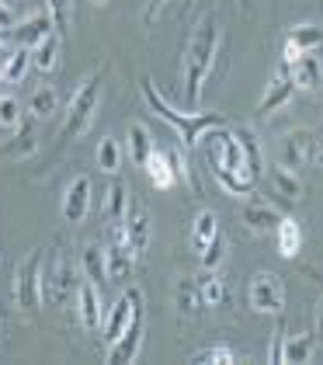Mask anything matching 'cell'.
Returning a JSON list of instances; mask_svg holds the SVG:
<instances>
[{
	"label": "cell",
	"instance_id": "cell-1",
	"mask_svg": "<svg viewBox=\"0 0 323 365\" xmlns=\"http://www.w3.org/2000/svg\"><path fill=\"white\" fill-rule=\"evenodd\" d=\"M215 49H219V18H215V14H205V18L198 21V29L191 31L188 53H185V98H188V105H198L202 81H205V73L212 70Z\"/></svg>",
	"mask_w": 323,
	"mask_h": 365
},
{
	"label": "cell",
	"instance_id": "cell-2",
	"mask_svg": "<svg viewBox=\"0 0 323 365\" xmlns=\"http://www.w3.org/2000/svg\"><path fill=\"white\" fill-rule=\"evenodd\" d=\"M143 98H146V105H150L153 112L160 115V118H167V122H170V125L181 133V140L188 143V146H195V143L209 133V129L222 125V118H219V115H181L178 108H170L160 94H157L153 81H143Z\"/></svg>",
	"mask_w": 323,
	"mask_h": 365
},
{
	"label": "cell",
	"instance_id": "cell-3",
	"mask_svg": "<svg viewBox=\"0 0 323 365\" xmlns=\"http://www.w3.org/2000/svg\"><path fill=\"white\" fill-rule=\"evenodd\" d=\"M98 98H101V73H91L81 84V91L73 94L70 101V112H66V122H63V140H77L87 133L91 118L98 112Z\"/></svg>",
	"mask_w": 323,
	"mask_h": 365
},
{
	"label": "cell",
	"instance_id": "cell-4",
	"mask_svg": "<svg viewBox=\"0 0 323 365\" xmlns=\"http://www.w3.org/2000/svg\"><path fill=\"white\" fill-rule=\"evenodd\" d=\"M42 261H46V247H35L14 272V296H18V307L28 313H35L42 299Z\"/></svg>",
	"mask_w": 323,
	"mask_h": 365
},
{
	"label": "cell",
	"instance_id": "cell-5",
	"mask_svg": "<svg viewBox=\"0 0 323 365\" xmlns=\"http://www.w3.org/2000/svg\"><path fill=\"white\" fill-rule=\"evenodd\" d=\"M77 285H81V275H77L73 261H70L66 254H56L53 264H49V272L42 275V292H46V299H49V303H63V299L77 296Z\"/></svg>",
	"mask_w": 323,
	"mask_h": 365
},
{
	"label": "cell",
	"instance_id": "cell-6",
	"mask_svg": "<svg viewBox=\"0 0 323 365\" xmlns=\"http://www.w3.org/2000/svg\"><path fill=\"white\" fill-rule=\"evenodd\" d=\"M250 307L257 313H282V307H285L282 275H271V272L254 275V282H250Z\"/></svg>",
	"mask_w": 323,
	"mask_h": 365
},
{
	"label": "cell",
	"instance_id": "cell-7",
	"mask_svg": "<svg viewBox=\"0 0 323 365\" xmlns=\"http://www.w3.org/2000/svg\"><path fill=\"white\" fill-rule=\"evenodd\" d=\"M139 344H143V307L133 313L129 327L108 344V362H133L139 355Z\"/></svg>",
	"mask_w": 323,
	"mask_h": 365
},
{
	"label": "cell",
	"instance_id": "cell-8",
	"mask_svg": "<svg viewBox=\"0 0 323 365\" xmlns=\"http://www.w3.org/2000/svg\"><path fill=\"white\" fill-rule=\"evenodd\" d=\"M143 307V292L139 289H125V296L111 307V313H108V324H105V337L108 344L115 341V337L122 334L125 327H129V320H133V313Z\"/></svg>",
	"mask_w": 323,
	"mask_h": 365
},
{
	"label": "cell",
	"instance_id": "cell-9",
	"mask_svg": "<svg viewBox=\"0 0 323 365\" xmlns=\"http://www.w3.org/2000/svg\"><path fill=\"white\" fill-rule=\"evenodd\" d=\"M317 153H313V133H289L285 143H282V164L285 168H306L309 160H313Z\"/></svg>",
	"mask_w": 323,
	"mask_h": 365
},
{
	"label": "cell",
	"instance_id": "cell-10",
	"mask_svg": "<svg viewBox=\"0 0 323 365\" xmlns=\"http://www.w3.org/2000/svg\"><path fill=\"white\" fill-rule=\"evenodd\" d=\"M105 261H108V279L125 282L135 268V251L125 244V237H115V244L105 251Z\"/></svg>",
	"mask_w": 323,
	"mask_h": 365
},
{
	"label": "cell",
	"instance_id": "cell-11",
	"mask_svg": "<svg viewBox=\"0 0 323 365\" xmlns=\"http://www.w3.org/2000/svg\"><path fill=\"white\" fill-rule=\"evenodd\" d=\"M87 205H91V181L73 178V185L66 188V198H63V220L66 223H83Z\"/></svg>",
	"mask_w": 323,
	"mask_h": 365
},
{
	"label": "cell",
	"instance_id": "cell-12",
	"mask_svg": "<svg viewBox=\"0 0 323 365\" xmlns=\"http://www.w3.org/2000/svg\"><path fill=\"white\" fill-rule=\"evenodd\" d=\"M53 18L49 14H39V18H28L25 25H18V29H7L4 35H11L18 46H25V49H35L46 35H53Z\"/></svg>",
	"mask_w": 323,
	"mask_h": 365
},
{
	"label": "cell",
	"instance_id": "cell-13",
	"mask_svg": "<svg viewBox=\"0 0 323 365\" xmlns=\"http://www.w3.org/2000/svg\"><path fill=\"white\" fill-rule=\"evenodd\" d=\"M122 230H125V244L135 251V257L150 247V216H146V209H133L129 205V216H125Z\"/></svg>",
	"mask_w": 323,
	"mask_h": 365
},
{
	"label": "cell",
	"instance_id": "cell-14",
	"mask_svg": "<svg viewBox=\"0 0 323 365\" xmlns=\"http://www.w3.org/2000/svg\"><path fill=\"white\" fill-rule=\"evenodd\" d=\"M289 77H292V84L302 87V91L320 87L323 84V59L317 56V53H302V59L289 70Z\"/></svg>",
	"mask_w": 323,
	"mask_h": 365
},
{
	"label": "cell",
	"instance_id": "cell-15",
	"mask_svg": "<svg viewBox=\"0 0 323 365\" xmlns=\"http://www.w3.org/2000/svg\"><path fill=\"white\" fill-rule=\"evenodd\" d=\"M77 303H81V320L87 331H98L101 327V296H98V285L94 282H81L77 285Z\"/></svg>",
	"mask_w": 323,
	"mask_h": 365
},
{
	"label": "cell",
	"instance_id": "cell-16",
	"mask_svg": "<svg viewBox=\"0 0 323 365\" xmlns=\"http://www.w3.org/2000/svg\"><path fill=\"white\" fill-rule=\"evenodd\" d=\"M271 188H275V195L282 198V202H299L302 198V178H299L292 168H285V164H278V168H271Z\"/></svg>",
	"mask_w": 323,
	"mask_h": 365
},
{
	"label": "cell",
	"instance_id": "cell-17",
	"mask_svg": "<svg viewBox=\"0 0 323 365\" xmlns=\"http://www.w3.org/2000/svg\"><path fill=\"white\" fill-rule=\"evenodd\" d=\"M243 226L247 230H254V233H275L278 223H282V216L271 209V205H261V202H250L247 209H243Z\"/></svg>",
	"mask_w": 323,
	"mask_h": 365
},
{
	"label": "cell",
	"instance_id": "cell-18",
	"mask_svg": "<svg viewBox=\"0 0 323 365\" xmlns=\"http://www.w3.org/2000/svg\"><path fill=\"white\" fill-rule=\"evenodd\" d=\"M129 216V195H125V185L122 181H111L105 192V220L111 226H122Z\"/></svg>",
	"mask_w": 323,
	"mask_h": 365
},
{
	"label": "cell",
	"instance_id": "cell-19",
	"mask_svg": "<svg viewBox=\"0 0 323 365\" xmlns=\"http://www.w3.org/2000/svg\"><path fill=\"white\" fill-rule=\"evenodd\" d=\"M292 94H296V84H292V77H289V73H285V77H278V81L268 87V94L261 98V105H257V115L278 112L282 105H289V101H292Z\"/></svg>",
	"mask_w": 323,
	"mask_h": 365
},
{
	"label": "cell",
	"instance_id": "cell-20",
	"mask_svg": "<svg viewBox=\"0 0 323 365\" xmlns=\"http://www.w3.org/2000/svg\"><path fill=\"white\" fill-rule=\"evenodd\" d=\"M233 136H237V143H240V150H243V170H247L250 178H257V174H261V143L254 136V129L237 125Z\"/></svg>",
	"mask_w": 323,
	"mask_h": 365
},
{
	"label": "cell",
	"instance_id": "cell-21",
	"mask_svg": "<svg viewBox=\"0 0 323 365\" xmlns=\"http://www.w3.org/2000/svg\"><path fill=\"white\" fill-rule=\"evenodd\" d=\"M150 153H153L150 129H146L143 122H133V125H129V157L135 160V168H143V164L150 160Z\"/></svg>",
	"mask_w": 323,
	"mask_h": 365
},
{
	"label": "cell",
	"instance_id": "cell-22",
	"mask_svg": "<svg viewBox=\"0 0 323 365\" xmlns=\"http://www.w3.org/2000/svg\"><path fill=\"white\" fill-rule=\"evenodd\" d=\"M146 174H150V181H153V188H170L178 178H174V170H170V160H167V150H157L153 146V153H150V160L143 164Z\"/></svg>",
	"mask_w": 323,
	"mask_h": 365
},
{
	"label": "cell",
	"instance_id": "cell-23",
	"mask_svg": "<svg viewBox=\"0 0 323 365\" xmlns=\"http://www.w3.org/2000/svg\"><path fill=\"white\" fill-rule=\"evenodd\" d=\"M275 244H278V254H282V257H296L299 247H302V230H299L296 220H282V223H278Z\"/></svg>",
	"mask_w": 323,
	"mask_h": 365
},
{
	"label": "cell",
	"instance_id": "cell-24",
	"mask_svg": "<svg viewBox=\"0 0 323 365\" xmlns=\"http://www.w3.org/2000/svg\"><path fill=\"white\" fill-rule=\"evenodd\" d=\"M81 264H83V272H87V279L94 282V285H105V282H111L108 279V261H105V251L101 247H83L81 251Z\"/></svg>",
	"mask_w": 323,
	"mask_h": 365
},
{
	"label": "cell",
	"instance_id": "cell-25",
	"mask_svg": "<svg viewBox=\"0 0 323 365\" xmlns=\"http://www.w3.org/2000/svg\"><path fill=\"white\" fill-rule=\"evenodd\" d=\"M56 59H59V35H46L35 49H31V66L35 70H42V73H49L56 66Z\"/></svg>",
	"mask_w": 323,
	"mask_h": 365
},
{
	"label": "cell",
	"instance_id": "cell-26",
	"mask_svg": "<svg viewBox=\"0 0 323 365\" xmlns=\"http://www.w3.org/2000/svg\"><path fill=\"white\" fill-rule=\"evenodd\" d=\"M174 307H178V313H195V309L202 307V292H198V282L178 279V285H174Z\"/></svg>",
	"mask_w": 323,
	"mask_h": 365
},
{
	"label": "cell",
	"instance_id": "cell-27",
	"mask_svg": "<svg viewBox=\"0 0 323 365\" xmlns=\"http://www.w3.org/2000/svg\"><path fill=\"white\" fill-rule=\"evenodd\" d=\"M313 355V334H285V344H282V362H309Z\"/></svg>",
	"mask_w": 323,
	"mask_h": 365
},
{
	"label": "cell",
	"instance_id": "cell-28",
	"mask_svg": "<svg viewBox=\"0 0 323 365\" xmlns=\"http://www.w3.org/2000/svg\"><path fill=\"white\" fill-rule=\"evenodd\" d=\"M215 233H219V223H215V216L209 209H202L198 212V220L191 226V244H195V251H205V244L212 240Z\"/></svg>",
	"mask_w": 323,
	"mask_h": 365
},
{
	"label": "cell",
	"instance_id": "cell-29",
	"mask_svg": "<svg viewBox=\"0 0 323 365\" xmlns=\"http://www.w3.org/2000/svg\"><path fill=\"white\" fill-rule=\"evenodd\" d=\"M215 181L226 188V192H233V195H254V178H247L243 170H215Z\"/></svg>",
	"mask_w": 323,
	"mask_h": 365
},
{
	"label": "cell",
	"instance_id": "cell-30",
	"mask_svg": "<svg viewBox=\"0 0 323 365\" xmlns=\"http://www.w3.org/2000/svg\"><path fill=\"white\" fill-rule=\"evenodd\" d=\"M56 108H59V98H56L53 87H39L31 94V101H28V112L35 115V118H49Z\"/></svg>",
	"mask_w": 323,
	"mask_h": 365
},
{
	"label": "cell",
	"instance_id": "cell-31",
	"mask_svg": "<svg viewBox=\"0 0 323 365\" xmlns=\"http://www.w3.org/2000/svg\"><path fill=\"white\" fill-rule=\"evenodd\" d=\"M28 66H31V49L18 46V49L11 53L7 70H4V81H7V84H21V81H25V73H28Z\"/></svg>",
	"mask_w": 323,
	"mask_h": 365
},
{
	"label": "cell",
	"instance_id": "cell-32",
	"mask_svg": "<svg viewBox=\"0 0 323 365\" xmlns=\"http://www.w3.org/2000/svg\"><path fill=\"white\" fill-rule=\"evenodd\" d=\"M289 42H296L302 53H317L323 46V29H313V25H299V29L289 31Z\"/></svg>",
	"mask_w": 323,
	"mask_h": 365
},
{
	"label": "cell",
	"instance_id": "cell-33",
	"mask_svg": "<svg viewBox=\"0 0 323 365\" xmlns=\"http://www.w3.org/2000/svg\"><path fill=\"white\" fill-rule=\"evenodd\" d=\"M118 164H122V146H118V140L105 136L101 146H98V168L105 170V174H115Z\"/></svg>",
	"mask_w": 323,
	"mask_h": 365
},
{
	"label": "cell",
	"instance_id": "cell-34",
	"mask_svg": "<svg viewBox=\"0 0 323 365\" xmlns=\"http://www.w3.org/2000/svg\"><path fill=\"white\" fill-rule=\"evenodd\" d=\"M31 150H35V129H31V125H25V129L18 125V129H14V140L4 143V153H7V157H28Z\"/></svg>",
	"mask_w": 323,
	"mask_h": 365
},
{
	"label": "cell",
	"instance_id": "cell-35",
	"mask_svg": "<svg viewBox=\"0 0 323 365\" xmlns=\"http://www.w3.org/2000/svg\"><path fill=\"white\" fill-rule=\"evenodd\" d=\"M198 292H202V303L205 307H222L226 303V285L215 279V275H202L198 279Z\"/></svg>",
	"mask_w": 323,
	"mask_h": 365
},
{
	"label": "cell",
	"instance_id": "cell-36",
	"mask_svg": "<svg viewBox=\"0 0 323 365\" xmlns=\"http://www.w3.org/2000/svg\"><path fill=\"white\" fill-rule=\"evenodd\" d=\"M191 362H202V365H230V362H237V355H233V348H226V344H212V348H202V351H195V355H191Z\"/></svg>",
	"mask_w": 323,
	"mask_h": 365
},
{
	"label": "cell",
	"instance_id": "cell-37",
	"mask_svg": "<svg viewBox=\"0 0 323 365\" xmlns=\"http://www.w3.org/2000/svg\"><path fill=\"white\" fill-rule=\"evenodd\" d=\"M0 125L4 129H18L21 125V105L11 94H0Z\"/></svg>",
	"mask_w": 323,
	"mask_h": 365
},
{
	"label": "cell",
	"instance_id": "cell-38",
	"mask_svg": "<svg viewBox=\"0 0 323 365\" xmlns=\"http://www.w3.org/2000/svg\"><path fill=\"white\" fill-rule=\"evenodd\" d=\"M70 11H73V0H49V18H53V25H56V35L66 31Z\"/></svg>",
	"mask_w": 323,
	"mask_h": 365
},
{
	"label": "cell",
	"instance_id": "cell-39",
	"mask_svg": "<svg viewBox=\"0 0 323 365\" xmlns=\"http://www.w3.org/2000/svg\"><path fill=\"white\" fill-rule=\"evenodd\" d=\"M222 251H226V240H222V233H215L212 240L205 244V251H202V268H209V272H212L215 264L222 261Z\"/></svg>",
	"mask_w": 323,
	"mask_h": 365
},
{
	"label": "cell",
	"instance_id": "cell-40",
	"mask_svg": "<svg viewBox=\"0 0 323 365\" xmlns=\"http://www.w3.org/2000/svg\"><path fill=\"white\" fill-rule=\"evenodd\" d=\"M282 344H285V320H278V327H275V341H271L268 362H282Z\"/></svg>",
	"mask_w": 323,
	"mask_h": 365
},
{
	"label": "cell",
	"instance_id": "cell-41",
	"mask_svg": "<svg viewBox=\"0 0 323 365\" xmlns=\"http://www.w3.org/2000/svg\"><path fill=\"white\" fill-rule=\"evenodd\" d=\"M299 59H302V49H299L296 42H289V38H285V49H282V63H285V70H292Z\"/></svg>",
	"mask_w": 323,
	"mask_h": 365
},
{
	"label": "cell",
	"instance_id": "cell-42",
	"mask_svg": "<svg viewBox=\"0 0 323 365\" xmlns=\"http://www.w3.org/2000/svg\"><path fill=\"white\" fill-rule=\"evenodd\" d=\"M14 29V11H11V4H4L0 0V31Z\"/></svg>",
	"mask_w": 323,
	"mask_h": 365
},
{
	"label": "cell",
	"instance_id": "cell-43",
	"mask_svg": "<svg viewBox=\"0 0 323 365\" xmlns=\"http://www.w3.org/2000/svg\"><path fill=\"white\" fill-rule=\"evenodd\" d=\"M11 53H14V49H7V46L0 42V77H4V70H7V63H11Z\"/></svg>",
	"mask_w": 323,
	"mask_h": 365
},
{
	"label": "cell",
	"instance_id": "cell-44",
	"mask_svg": "<svg viewBox=\"0 0 323 365\" xmlns=\"http://www.w3.org/2000/svg\"><path fill=\"white\" fill-rule=\"evenodd\" d=\"M163 4H167V0H150V4H146V21H153V14L160 11Z\"/></svg>",
	"mask_w": 323,
	"mask_h": 365
},
{
	"label": "cell",
	"instance_id": "cell-45",
	"mask_svg": "<svg viewBox=\"0 0 323 365\" xmlns=\"http://www.w3.org/2000/svg\"><path fill=\"white\" fill-rule=\"evenodd\" d=\"M317 334L323 337V296H320V303H317Z\"/></svg>",
	"mask_w": 323,
	"mask_h": 365
},
{
	"label": "cell",
	"instance_id": "cell-46",
	"mask_svg": "<svg viewBox=\"0 0 323 365\" xmlns=\"http://www.w3.org/2000/svg\"><path fill=\"white\" fill-rule=\"evenodd\" d=\"M320 164H323V153H320Z\"/></svg>",
	"mask_w": 323,
	"mask_h": 365
}]
</instances>
